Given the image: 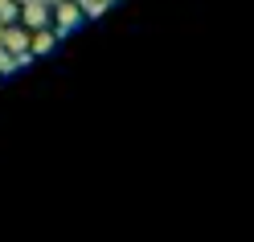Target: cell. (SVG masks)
<instances>
[{"instance_id": "5", "label": "cell", "mask_w": 254, "mask_h": 242, "mask_svg": "<svg viewBox=\"0 0 254 242\" xmlns=\"http://www.w3.org/2000/svg\"><path fill=\"white\" fill-rule=\"evenodd\" d=\"M21 4H25V0H0V25L17 21L21 17Z\"/></svg>"}, {"instance_id": "6", "label": "cell", "mask_w": 254, "mask_h": 242, "mask_svg": "<svg viewBox=\"0 0 254 242\" xmlns=\"http://www.w3.org/2000/svg\"><path fill=\"white\" fill-rule=\"evenodd\" d=\"M0 82H4V70H0Z\"/></svg>"}, {"instance_id": "4", "label": "cell", "mask_w": 254, "mask_h": 242, "mask_svg": "<svg viewBox=\"0 0 254 242\" xmlns=\"http://www.w3.org/2000/svg\"><path fill=\"white\" fill-rule=\"evenodd\" d=\"M29 33H33V29H45L50 25V4H21V17H17Z\"/></svg>"}, {"instance_id": "1", "label": "cell", "mask_w": 254, "mask_h": 242, "mask_svg": "<svg viewBox=\"0 0 254 242\" xmlns=\"http://www.w3.org/2000/svg\"><path fill=\"white\" fill-rule=\"evenodd\" d=\"M86 17H90V8L82 4V0H54L50 4V25L58 29V37L78 33V29L86 25Z\"/></svg>"}, {"instance_id": "3", "label": "cell", "mask_w": 254, "mask_h": 242, "mask_svg": "<svg viewBox=\"0 0 254 242\" xmlns=\"http://www.w3.org/2000/svg\"><path fill=\"white\" fill-rule=\"evenodd\" d=\"M58 29L54 25H45V29H33L29 33V58H45V54H54L58 50Z\"/></svg>"}, {"instance_id": "2", "label": "cell", "mask_w": 254, "mask_h": 242, "mask_svg": "<svg viewBox=\"0 0 254 242\" xmlns=\"http://www.w3.org/2000/svg\"><path fill=\"white\" fill-rule=\"evenodd\" d=\"M0 50H4L12 62H33V58H29V29L21 21L0 25Z\"/></svg>"}]
</instances>
